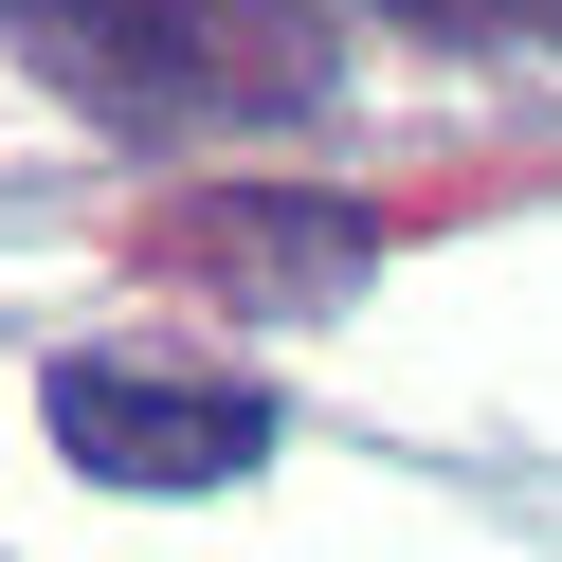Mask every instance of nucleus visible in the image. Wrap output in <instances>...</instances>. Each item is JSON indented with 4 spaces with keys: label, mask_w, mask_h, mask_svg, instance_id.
<instances>
[{
    "label": "nucleus",
    "mask_w": 562,
    "mask_h": 562,
    "mask_svg": "<svg viewBox=\"0 0 562 562\" xmlns=\"http://www.w3.org/2000/svg\"><path fill=\"white\" fill-rule=\"evenodd\" d=\"M0 37L127 127H291L345 91V37L308 0H0Z\"/></svg>",
    "instance_id": "1"
},
{
    "label": "nucleus",
    "mask_w": 562,
    "mask_h": 562,
    "mask_svg": "<svg viewBox=\"0 0 562 562\" xmlns=\"http://www.w3.org/2000/svg\"><path fill=\"white\" fill-rule=\"evenodd\" d=\"M381 19H417V37H453V19H472V0H381Z\"/></svg>",
    "instance_id": "4"
},
{
    "label": "nucleus",
    "mask_w": 562,
    "mask_h": 562,
    "mask_svg": "<svg viewBox=\"0 0 562 562\" xmlns=\"http://www.w3.org/2000/svg\"><path fill=\"white\" fill-rule=\"evenodd\" d=\"M55 453H74L91 490H236L272 472V400L218 363H127V345H74V363L37 381Z\"/></svg>",
    "instance_id": "2"
},
{
    "label": "nucleus",
    "mask_w": 562,
    "mask_h": 562,
    "mask_svg": "<svg viewBox=\"0 0 562 562\" xmlns=\"http://www.w3.org/2000/svg\"><path fill=\"white\" fill-rule=\"evenodd\" d=\"M146 255L182 272V291H236V308H345L381 255H400V218L345 182H200L146 218Z\"/></svg>",
    "instance_id": "3"
},
{
    "label": "nucleus",
    "mask_w": 562,
    "mask_h": 562,
    "mask_svg": "<svg viewBox=\"0 0 562 562\" xmlns=\"http://www.w3.org/2000/svg\"><path fill=\"white\" fill-rule=\"evenodd\" d=\"M508 19H526V37H562V0H508Z\"/></svg>",
    "instance_id": "5"
}]
</instances>
